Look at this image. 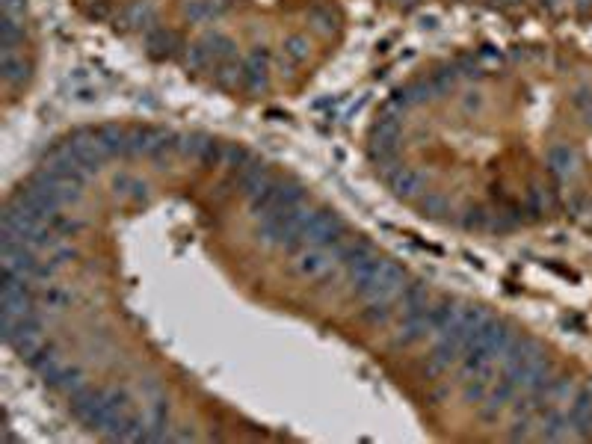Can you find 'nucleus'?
<instances>
[{"instance_id":"nucleus-13","label":"nucleus","mask_w":592,"mask_h":444,"mask_svg":"<svg viewBox=\"0 0 592 444\" xmlns=\"http://www.w3.org/2000/svg\"><path fill=\"white\" fill-rule=\"evenodd\" d=\"M157 134H160V127H131L127 131V154L125 157H139V154H149V148L154 146Z\"/></svg>"},{"instance_id":"nucleus-26","label":"nucleus","mask_w":592,"mask_h":444,"mask_svg":"<svg viewBox=\"0 0 592 444\" xmlns=\"http://www.w3.org/2000/svg\"><path fill=\"white\" fill-rule=\"evenodd\" d=\"M421 210L427 213V217H444V213H451V202L439 193H429V196L421 198Z\"/></svg>"},{"instance_id":"nucleus-20","label":"nucleus","mask_w":592,"mask_h":444,"mask_svg":"<svg viewBox=\"0 0 592 444\" xmlns=\"http://www.w3.org/2000/svg\"><path fill=\"white\" fill-rule=\"evenodd\" d=\"M462 225L468 228V231H483V228L492 225V213H489L483 205H474L465 210V217H462Z\"/></svg>"},{"instance_id":"nucleus-14","label":"nucleus","mask_w":592,"mask_h":444,"mask_svg":"<svg viewBox=\"0 0 592 444\" xmlns=\"http://www.w3.org/2000/svg\"><path fill=\"white\" fill-rule=\"evenodd\" d=\"M240 86H243V89H246V92H267V89H270V75H267V65L243 60V77H240Z\"/></svg>"},{"instance_id":"nucleus-2","label":"nucleus","mask_w":592,"mask_h":444,"mask_svg":"<svg viewBox=\"0 0 592 444\" xmlns=\"http://www.w3.org/2000/svg\"><path fill=\"white\" fill-rule=\"evenodd\" d=\"M335 264H338V258H335V252H332V249L306 246V249L296 255L294 269H296L299 276H306V279H323Z\"/></svg>"},{"instance_id":"nucleus-1","label":"nucleus","mask_w":592,"mask_h":444,"mask_svg":"<svg viewBox=\"0 0 592 444\" xmlns=\"http://www.w3.org/2000/svg\"><path fill=\"white\" fill-rule=\"evenodd\" d=\"M346 231H350V228H346V222L335 210L317 208L314 217L306 222V228H302V240H306V246L332 249V246H338L341 240H346Z\"/></svg>"},{"instance_id":"nucleus-12","label":"nucleus","mask_w":592,"mask_h":444,"mask_svg":"<svg viewBox=\"0 0 592 444\" xmlns=\"http://www.w3.org/2000/svg\"><path fill=\"white\" fill-rule=\"evenodd\" d=\"M0 75H4V83L9 86H18L27 77V63L18 51H0Z\"/></svg>"},{"instance_id":"nucleus-7","label":"nucleus","mask_w":592,"mask_h":444,"mask_svg":"<svg viewBox=\"0 0 592 444\" xmlns=\"http://www.w3.org/2000/svg\"><path fill=\"white\" fill-rule=\"evenodd\" d=\"M95 139H98V146L101 151H104L107 157H125L127 154V131L119 125H101L95 127Z\"/></svg>"},{"instance_id":"nucleus-32","label":"nucleus","mask_w":592,"mask_h":444,"mask_svg":"<svg viewBox=\"0 0 592 444\" xmlns=\"http://www.w3.org/2000/svg\"><path fill=\"white\" fill-rule=\"evenodd\" d=\"M139 391L146 394V397H163V385H160V379H154V376H149V379H142V385H139Z\"/></svg>"},{"instance_id":"nucleus-4","label":"nucleus","mask_w":592,"mask_h":444,"mask_svg":"<svg viewBox=\"0 0 592 444\" xmlns=\"http://www.w3.org/2000/svg\"><path fill=\"white\" fill-rule=\"evenodd\" d=\"M397 305H400V314H403V320H412V317H424V314L429 311V291H427V284L421 281H412L403 288L400 299H397Z\"/></svg>"},{"instance_id":"nucleus-27","label":"nucleus","mask_w":592,"mask_h":444,"mask_svg":"<svg viewBox=\"0 0 592 444\" xmlns=\"http://www.w3.org/2000/svg\"><path fill=\"white\" fill-rule=\"evenodd\" d=\"M249 160H252V154L243 148V146H225V166L231 172H240Z\"/></svg>"},{"instance_id":"nucleus-15","label":"nucleus","mask_w":592,"mask_h":444,"mask_svg":"<svg viewBox=\"0 0 592 444\" xmlns=\"http://www.w3.org/2000/svg\"><path fill=\"white\" fill-rule=\"evenodd\" d=\"M24 42V21L0 15V51H18Z\"/></svg>"},{"instance_id":"nucleus-22","label":"nucleus","mask_w":592,"mask_h":444,"mask_svg":"<svg viewBox=\"0 0 592 444\" xmlns=\"http://www.w3.org/2000/svg\"><path fill=\"white\" fill-rule=\"evenodd\" d=\"M208 139H210V137H205V134H184V137H178V151H181L184 157H193V160H199V157H201V148H205Z\"/></svg>"},{"instance_id":"nucleus-11","label":"nucleus","mask_w":592,"mask_h":444,"mask_svg":"<svg viewBox=\"0 0 592 444\" xmlns=\"http://www.w3.org/2000/svg\"><path fill=\"white\" fill-rule=\"evenodd\" d=\"M427 335H432V326H429V320H427V314H424V317L403 320L400 332L391 338V347H409V343L421 341V338H427Z\"/></svg>"},{"instance_id":"nucleus-17","label":"nucleus","mask_w":592,"mask_h":444,"mask_svg":"<svg viewBox=\"0 0 592 444\" xmlns=\"http://www.w3.org/2000/svg\"><path fill=\"white\" fill-rule=\"evenodd\" d=\"M394 308H397V303H394V305H385V303H365V308H362V320L370 323V326H385L388 320L394 317Z\"/></svg>"},{"instance_id":"nucleus-36","label":"nucleus","mask_w":592,"mask_h":444,"mask_svg":"<svg viewBox=\"0 0 592 444\" xmlns=\"http://www.w3.org/2000/svg\"><path fill=\"white\" fill-rule=\"evenodd\" d=\"M249 63H261V65H267L270 63V48H264V45H255L252 51H249V56H246Z\"/></svg>"},{"instance_id":"nucleus-8","label":"nucleus","mask_w":592,"mask_h":444,"mask_svg":"<svg viewBox=\"0 0 592 444\" xmlns=\"http://www.w3.org/2000/svg\"><path fill=\"white\" fill-rule=\"evenodd\" d=\"M548 172L557 178V181H569L574 172H577V154L569 146H554L548 151Z\"/></svg>"},{"instance_id":"nucleus-24","label":"nucleus","mask_w":592,"mask_h":444,"mask_svg":"<svg viewBox=\"0 0 592 444\" xmlns=\"http://www.w3.org/2000/svg\"><path fill=\"white\" fill-rule=\"evenodd\" d=\"M308 18L314 21V27H317V30H320L323 36L335 30V15H332V9H329V6H323V4L311 6V9H308Z\"/></svg>"},{"instance_id":"nucleus-5","label":"nucleus","mask_w":592,"mask_h":444,"mask_svg":"<svg viewBox=\"0 0 592 444\" xmlns=\"http://www.w3.org/2000/svg\"><path fill=\"white\" fill-rule=\"evenodd\" d=\"M146 48L154 60H169V56H175L178 48H187L184 42L178 39L175 30H166V27H151L146 30Z\"/></svg>"},{"instance_id":"nucleus-38","label":"nucleus","mask_w":592,"mask_h":444,"mask_svg":"<svg viewBox=\"0 0 592 444\" xmlns=\"http://www.w3.org/2000/svg\"><path fill=\"white\" fill-rule=\"evenodd\" d=\"M480 104H483V101H480V95H477V92H474L471 98H465V110H477Z\"/></svg>"},{"instance_id":"nucleus-34","label":"nucleus","mask_w":592,"mask_h":444,"mask_svg":"<svg viewBox=\"0 0 592 444\" xmlns=\"http://www.w3.org/2000/svg\"><path fill=\"white\" fill-rule=\"evenodd\" d=\"M51 258H53V261L63 267V264H68V261H71V258H77V252L71 249V246H63V243H60V246L53 249V255H51Z\"/></svg>"},{"instance_id":"nucleus-30","label":"nucleus","mask_w":592,"mask_h":444,"mask_svg":"<svg viewBox=\"0 0 592 444\" xmlns=\"http://www.w3.org/2000/svg\"><path fill=\"white\" fill-rule=\"evenodd\" d=\"M0 9H4V15L18 18V21H24V15H27V4H24V0H0Z\"/></svg>"},{"instance_id":"nucleus-19","label":"nucleus","mask_w":592,"mask_h":444,"mask_svg":"<svg viewBox=\"0 0 592 444\" xmlns=\"http://www.w3.org/2000/svg\"><path fill=\"white\" fill-rule=\"evenodd\" d=\"M282 51H284V56L291 63H306L308 60V39L306 36H299V33H294V36H287L284 39V45H282Z\"/></svg>"},{"instance_id":"nucleus-3","label":"nucleus","mask_w":592,"mask_h":444,"mask_svg":"<svg viewBox=\"0 0 592 444\" xmlns=\"http://www.w3.org/2000/svg\"><path fill=\"white\" fill-rule=\"evenodd\" d=\"M569 424L574 438H589L592 436V382L574 391L572 406H569Z\"/></svg>"},{"instance_id":"nucleus-29","label":"nucleus","mask_w":592,"mask_h":444,"mask_svg":"<svg viewBox=\"0 0 592 444\" xmlns=\"http://www.w3.org/2000/svg\"><path fill=\"white\" fill-rule=\"evenodd\" d=\"M530 426H533V418H515V424H512V429H510V438H512V441H527V438H533Z\"/></svg>"},{"instance_id":"nucleus-16","label":"nucleus","mask_w":592,"mask_h":444,"mask_svg":"<svg viewBox=\"0 0 592 444\" xmlns=\"http://www.w3.org/2000/svg\"><path fill=\"white\" fill-rule=\"evenodd\" d=\"M184 15L190 21H213L222 15V6L210 4V0H190V4H184Z\"/></svg>"},{"instance_id":"nucleus-18","label":"nucleus","mask_w":592,"mask_h":444,"mask_svg":"<svg viewBox=\"0 0 592 444\" xmlns=\"http://www.w3.org/2000/svg\"><path fill=\"white\" fill-rule=\"evenodd\" d=\"M208 65H210V53H208V48L201 45V42H193V45L184 48V68L201 71V68H208Z\"/></svg>"},{"instance_id":"nucleus-10","label":"nucleus","mask_w":592,"mask_h":444,"mask_svg":"<svg viewBox=\"0 0 592 444\" xmlns=\"http://www.w3.org/2000/svg\"><path fill=\"white\" fill-rule=\"evenodd\" d=\"M199 42H201V45L208 48L210 60H216V63L234 60V51H237V45H234V39H231V36H225V33H220V30H208V33L201 36Z\"/></svg>"},{"instance_id":"nucleus-21","label":"nucleus","mask_w":592,"mask_h":444,"mask_svg":"<svg viewBox=\"0 0 592 444\" xmlns=\"http://www.w3.org/2000/svg\"><path fill=\"white\" fill-rule=\"evenodd\" d=\"M51 228L60 237H75L77 231H83L86 222L83 220H75V217H68V213H56V217L51 220Z\"/></svg>"},{"instance_id":"nucleus-28","label":"nucleus","mask_w":592,"mask_h":444,"mask_svg":"<svg viewBox=\"0 0 592 444\" xmlns=\"http://www.w3.org/2000/svg\"><path fill=\"white\" fill-rule=\"evenodd\" d=\"M56 269H60V264H56L53 258H48V261H36L30 279H33L36 284H48V281L56 276Z\"/></svg>"},{"instance_id":"nucleus-31","label":"nucleus","mask_w":592,"mask_h":444,"mask_svg":"<svg viewBox=\"0 0 592 444\" xmlns=\"http://www.w3.org/2000/svg\"><path fill=\"white\" fill-rule=\"evenodd\" d=\"M149 193H151V187L142 178H134L131 181V190H127V198L131 202H149Z\"/></svg>"},{"instance_id":"nucleus-39","label":"nucleus","mask_w":592,"mask_h":444,"mask_svg":"<svg viewBox=\"0 0 592 444\" xmlns=\"http://www.w3.org/2000/svg\"><path fill=\"white\" fill-rule=\"evenodd\" d=\"M584 116H586V125L592 127V107H589V110H584Z\"/></svg>"},{"instance_id":"nucleus-9","label":"nucleus","mask_w":592,"mask_h":444,"mask_svg":"<svg viewBox=\"0 0 592 444\" xmlns=\"http://www.w3.org/2000/svg\"><path fill=\"white\" fill-rule=\"evenodd\" d=\"M388 184H391V190L403 198H412L424 190V175L421 172H415L409 166H397L391 175H388Z\"/></svg>"},{"instance_id":"nucleus-33","label":"nucleus","mask_w":592,"mask_h":444,"mask_svg":"<svg viewBox=\"0 0 592 444\" xmlns=\"http://www.w3.org/2000/svg\"><path fill=\"white\" fill-rule=\"evenodd\" d=\"M572 104H574L577 110H589V107H592V89H577V92L572 95Z\"/></svg>"},{"instance_id":"nucleus-25","label":"nucleus","mask_w":592,"mask_h":444,"mask_svg":"<svg viewBox=\"0 0 592 444\" xmlns=\"http://www.w3.org/2000/svg\"><path fill=\"white\" fill-rule=\"evenodd\" d=\"M199 163L201 166H220V163H225V146L222 142H216V139H208L205 142V148H201V157H199Z\"/></svg>"},{"instance_id":"nucleus-23","label":"nucleus","mask_w":592,"mask_h":444,"mask_svg":"<svg viewBox=\"0 0 592 444\" xmlns=\"http://www.w3.org/2000/svg\"><path fill=\"white\" fill-rule=\"evenodd\" d=\"M489 388H492V382L489 379H480V376H471L468 382H465V403H474V406H480L483 400H486V394H489Z\"/></svg>"},{"instance_id":"nucleus-6","label":"nucleus","mask_w":592,"mask_h":444,"mask_svg":"<svg viewBox=\"0 0 592 444\" xmlns=\"http://www.w3.org/2000/svg\"><path fill=\"white\" fill-rule=\"evenodd\" d=\"M432 98H439V95H436V89H432L429 80H412V83H406V86H400V89H394L391 101H394L397 107H403V110H409V107H415V104H427V101H432Z\"/></svg>"},{"instance_id":"nucleus-37","label":"nucleus","mask_w":592,"mask_h":444,"mask_svg":"<svg viewBox=\"0 0 592 444\" xmlns=\"http://www.w3.org/2000/svg\"><path fill=\"white\" fill-rule=\"evenodd\" d=\"M480 56H483V60H500V51H495L492 45H486V48L480 51Z\"/></svg>"},{"instance_id":"nucleus-35","label":"nucleus","mask_w":592,"mask_h":444,"mask_svg":"<svg viewBox=\"0 0 592 444\" xmlns=\"http://www.w3.org/2000/svg\"><path fill=\"white\" fill-rule=\"evenodd\" d=\"M131 181H134V175H115L113 178V190H115V196H127V190H131Z\"/></svg>"}]
</instances>
